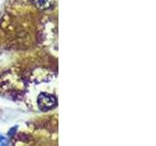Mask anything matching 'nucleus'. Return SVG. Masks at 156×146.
Here are the masks:
<instances>
[{"mask_svg": "<svg viewBox=\"0 0 156 146\" xmlns=\"http://www.w3.org/2000/svg\"><path fill=\"white\" fill-rule=\"evenodd\" d=\"M57 104V98L52 94H41L38 97V105L43 110H48L53 108Z\"/></svg>", "mask_w": 156, "mask_h": 146, "instance_id": "1", "label": "nucleus"}, {"mask_svg": "<svg viewBox=\"0 0 156 146\" xmlns=\"http://www.w3.org/2000/svg\"><path fill=\"white\" fill-rule=\"evenodd\" d=\"M0 146H9L8 139L5 136H3L2 135H0Z\"/></svg>", "mask_w": 156, "mask_h": 146, "instance_id": "3", "label": "nucleus"}, {"mask_svg": "<svg viewBox=\"0 0 156 146\" xmlns=\"http://www.w3.org/2000/svg\"><path fill=\"white\" fill-rule=\"evenodd\" d=\"M32 2L37 9L44 11L50 9L53 6L54 0H32Z\"/></svg>", "mask_w": 156, "mask_h": 146, "instance_id": "2", "label": "nucleus"}]
</instances>
